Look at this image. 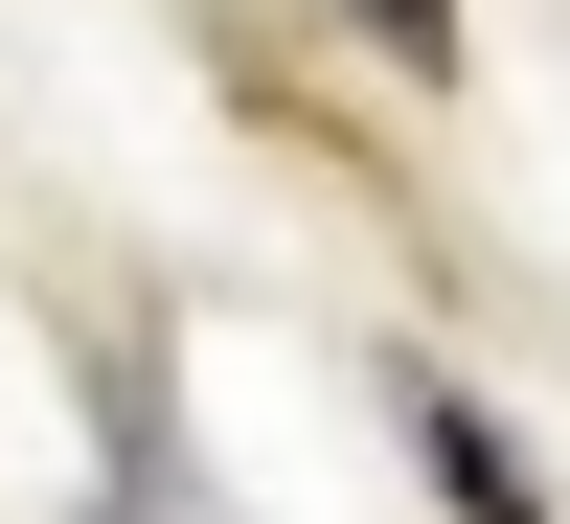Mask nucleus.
Here are the masks:
<instances>
[{
    "mask_svg": "<svg viewBox=\"0 0 570 524\" xmlns=\"http://www.w3.org/2000/svg\"><path fill=\"white\" fill-rule=\"evenodd\" d=\"M365 46H389V69H456V0H343Z\"/></svg>",
    "mask_w": 570,
    "mask_h": 524,
    "instance_id": "obj_2",
    "label": "nucleus"
},
{
    "mask_svg": "<svg viewBox=\"0 0 570 524\" xmlns=\"http://www.w3.org/2000/svg\"><path fill=\"white\" fill-rule=\"evenodd\" d=\"M411 456H434V502H456V524H548V479H525V434H502L480 388H411Z\"/></svg>",
    "mask_w": 570,
    "mask_h": 524,
    "instance_id": "obj_1",
    "label": "nucleus"
}]
</instances>
